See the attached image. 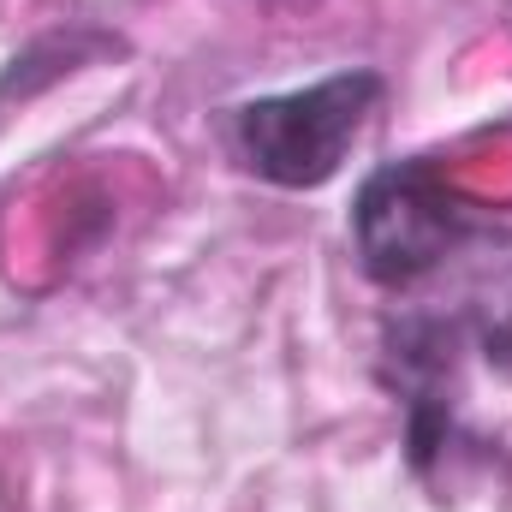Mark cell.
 Instances as JSON below:
<instances>
[{"instance_id":"cell-1","label":"cell","mask_w":512,"mask_h":512,"mask_svg":"<svg viewBox=\"0 0 512 512\" xmlns=\"http://www.w3.org/2000/svg\"><path fill=\"white\" fill-rule=\"evenodd\" d=\"M387 78L376 66H340L304 90L245 96L215 114V137L227 161L274 191H322L352 161L370 114L382 108Z\"/></svg>"},{"instance_id":"cell-2","label":"cell","mask_w":512,"mask_h":512,"mask_svg":"<svg viewBox=\"0 0 512 512\" xmlns=\"http://www.w3.org/2000/svg\"><path fill=\"white\" fill-rule=\"evenodd\" d=\"M346 233L370 286L411 292L435 268H447L471 239H489L495 221L471 209V197L447 179L441 155H399V161H376L358 179Z\"/></svg>"},{"instance_id":"cell-3","label":"cell","mask_w":512,"mask_h":512,"mask_svg":"<svg viewBox=\"0 0 512 512\" xmlns=\"http://www.w3.org/2000/svg\"><path fill=\"white\" fill-rule=\"evenodd\" d=\"M477 340L471 316L405 310L382 322V387L405 417V465L411 477H435L459 441V364Z\"/></svg>"},{"instance_id":"cell-4","label":"cell","mask_w":512,"mask_h":512,"mask_svg":"<svg viewBox=\"0 0 512 512\" xmlns=\"http://www.w3.org/2000/svg\"><path fill=\"white\" fill-rule=\"evenodd\" d=\"M477 358L489 364V370H501V376H512V304H501L489 322H477Z\"/></svg>"}]
</instances>
